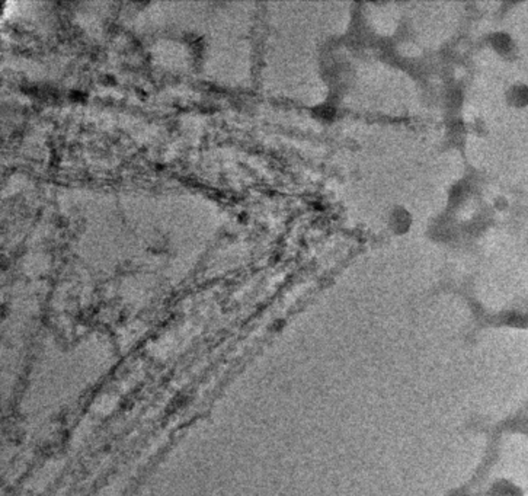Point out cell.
Returning <instances> with one entry per match:
<instances>
[{"instance_id": "6da1fadb", "label": "cell", "mask_w": 528, "mask_h": 496, "mask_svg": "<svg viewBox=\"0 0 528 496\" xmlns=\"http://www.w3.org/2000/svg\"><path fill=\"white\" fill-rule=\"evenodd\" d=\"M390 226L393 229L395 233L397 235H403L409 226H410V216L406 210L403 208H395L393 210V214H392V219H390Z\"/></svg>"}]
</instances>
